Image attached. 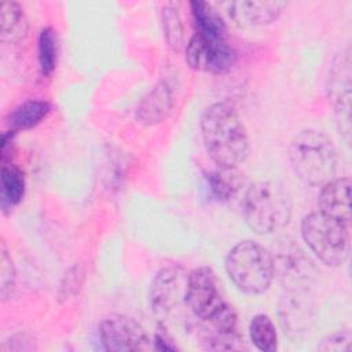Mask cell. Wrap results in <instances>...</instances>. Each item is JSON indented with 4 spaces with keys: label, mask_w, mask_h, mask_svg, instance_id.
Wrapping results in <instances>:
<instances>
[{
    "label": "cell",
    "mask_w": 352,
    "mask_h": 352,
    "mask_svg": "<svg viewBox=\"0 0 352 352\" xmlns=\"http://www.w3.org/2000/svg\"><path fill=\"white\" fill-rule=\"evenodd\" d=\"M314 302L307 289H289L280 300V323L290 336L307 331L314 320Z\"/></svg>",
    "instance_id": "obj_10"
},
{
    "label": "cell",
    "mask_w": 352,
    "mask_h": 352,
    "mask_svg": "<svg viewBox=\"0 0 352 352\" xmlns=\"http://www.w3.org/2000/svg\"><path fill=\"white\" fill-rule=\"evenodd\" d=\"M204 179L209 198L217 202L231 199V197L238 190V182L234 175V169L219 168L217 170L206 172Z\"/></svg>",
    "instance_id": "obj_20"
},
{
    "label": "cell",
    "mask_w": 352,
    "mask_h": 352,
    "mask_svg": "<svg viewBox=\"0 0 352 352\" xmlns=\"http://www.w3.org/2000/svg\"><path fill=\"white\" fill-rule=\"evenodd\" d=\"M275 275L289 289H307L312 279L314 265L304 252L293 242L283 241L272 256Z\"/></svg>",
    "instance_id": "obj_9"
},
{
    "label": "cell",
    "mask_w": 352,
    "mask_h": 352,
    "mask_svg": "<svg viewBox=\"0 0 352 352\" xmlns=\"http://www.w3.org/2000/svg\"><path fill=\"white\" fill-rule=\"evenodd\" d=\"M162 29H164V36L168 43V47L172 51H180L183 47V23L180 14L176 8V4L168 3L164 6L162 12Z\"/></svg>",
    "instance_id": "obj_23"
},
{
    "label": "cell",
    "mask_w": 352,
    "mask_h": 352,
    "mask_svg": "<svg viewBox=\"0 0 352 352\" xmlns=\"http://www.w3.org/2000/svg\"><path fill=\"white\" fill-rule=\"evenodd\" d=\"M292 216V198L278 182L260 180L249 186L243 198V217L250 230L261 235L283 230Z\"/></svg>",
    "instance_id": "obj_3"
},
{
    "label": "cell",
    "mask_w": 352,
    "mask_h": 352,
    "mask_svg": "<svg viewBox=\"0 0 352 352\" xmlns=\"http://www.w3.org/2000/svg\"><path fill=\"white\" fill-rule=\"evenodd\" d=\"M226 272L232 283L246 294H263L275 276L272 254L260 243L238 242L226 256Z\"/></svg>",
    "instance_id": "obj_4"
},
{
    "label": "cell",
    "mask_w": 352,
    "mask_h": 352,
    "mask_svg": "<svg viewBox=\"0 0 352 352\" xmlns=\"http://www.w3.org/2000/svg\"><path fill=\"white\" fill-rule=\"evenodd\" d=\"M195 33L208 40H227V26L220 12L205 1H191Z\"/></svg>",
    "instance_id": "obj_16"
},
{
    "label": "cell",
    "mask_w": 352,
    "mask_h": 352,
    "mask_svg": "<svg viewBox=\"0 0 352 352\" xmlns=\"http://www.w3.org/2000/svg\"><path fill=\"white\" fill-rule=\"evenodd\" d=\"M37 54L40 70L44 76H50L56 65L58 56V37L52 28L41 29L37 41Z\"/></svg>",
    "instance_id": "obj_22"
},
{
    "label": "cell",
    "mask_w": 352,
    "mask_h": 352,
    "mask_svg": "<svg viewBox=\"0 0 352 352\" xmlns=\"http://www.w3.org/2000/svg\"><path fill=\"white\" fill-rule=\"evenodd\" d=\"M352 346V336L349 331H337L324 337L318 345L319 351H345L349 352Z\"/></svg>",
    "instance_id": "obj_25"
},
{
    "label": "cell",
    "mask_w": 352,
    "mask_h": 352,
    "mask_svg": "<svg viewBox=\"0 0 352 352\" xmlns=\"http://www.w3.org/2000/svg\"><path fill=\"white\" fill-rule=\"evenodd\" d=\"M329 96L336 109H351V58L349 51L338 55L329 73Z\"/></svg>",
    "instance_id": "obj_15"
},
{
    "label": "cell",
    "mask_w": 352,
    "mask_h": 352,
    "mask_svg": "<svg viewBox=\"0 0 352 352\" xmlns=\"http://www.w3.org/2000/svg\"><path fill=\"white\" fill-rule=\"evenodd\" d=\"M25 194V176L22 170L8 162L1 164V194L0 205L3 212L11 210L21 202Z\"/></svg>",
    "instance_id": "obj_19"
},
{
    "label": "cell",
    "mask_w": 352,
    "mask_h": 352,
    "mask_svg": "<svg viewBox=\"0 0 352 352\" xmlns=\"http://www.w3.org/2000/svg\"><path fill=\"white\" fill-rule=\"evenodd\" d=\"M29 32V22L23 8L16 1L0 4V40L6 44L23 41Z\"/></svg>",
    "instance_id": "obj_17"
},
{
    "label": "cell",
    "mask_w": 352,
    "mask_h": 352,
    "mask_svg": "<svg viewBox=\"0 0 352 352\" xmlns=\"http://www.w3.org/2000/svg\"><path fill=\"white\" fill-rule=\"evenodd\" d=\"M351 187L348 177H334L322 186L319 194L320 212L351 224Z\"/></svg>",
    "instance_id": "obj_12"
},
{
    "label": "cell",
    "mask_w": 352,
    "mask_h": 352,
    "mask_svg": "<svg viewBox=\"0 0 352 352\" xmlns=\"http://www.w3.org/2000/svg\"><path fill=\"white\" fill-rule=\"evenodd\" d=\"M184 301L192 315L204 323L213 320L230 307L220 292L216 274L209 267H198L188 274Z\"/></svg>",
    "instance_id": "obj_6"
},
{
    "label": "cell",
    "mask_w": 352,
    "mask_h": 352,
    "mask_svg": "<svg viewBox=\"0 0 352 352\" xmlns=\"http://www.w3.org/2000/svg\"><path fill=\"white\" fill-rule=\"evenodd\" d=\"M155 346L160 351H175L176 349V345L170 344V338L165 333H161V331H158L155 334Z\"/></svg>",
    "instance_id": "obj_27"
},
{
    "label": "cell",
    "mask_w": 352,
    "mask_h": 352,
    "mask_svg": "<svg viewBox=\"0 0 352 352\" xmlns=\"http://www.w3.org/2000/svg\"><path fill=\"white\" fill-rule=\"evenodd\" d=\"M204 146L210 160L224 169H235L249 155V138L235 109L217 102L205 109L201 117Z\"/></svg>",
    "instance_id": "obj_1"
},
{
    "label": "cell",
    "mask_w": 352,
    "mask_h": 352,
    "mask_svg": "<svg viewBox=\"0 0 352 352\" xmlns=\"http://www.w3.org/2000/svg\"><path fill=\"white\" fill-rule=\"evenodd\" d=\"M289 160L300 180L322 187L334 179L338 155L327 135L316 129H304L290 142Z\"/></svg>",
    "instance_id": "obj_2"
},
{
    "label": "cell",
    "mask_w": 352,
    "mask_h": 352,
    "mask_svg": "<svg viewBox=\"0 0 352 352\" xmlns=\"http://www.w3.org/2000/svg\"><path fill=\"white\" fill-rule=\"evenodd\" d=\"M179 271L175 267H164L153 279L150 289V302L157 319L165 320L176 301Z\"/></svg>",
    "instance_id": "obj_13"
},
{
    "label": "cell",
    "mask_w": 352,
    "mask_h": 352,
    "mask_svg": "<svg viewBox=\"0 0 352 352\" xmlns=\"http://www.w3.org/2000/svg\"><path fill=\"white\" fill-rule=\"evenodd\" d=\"M249 336L253 345L261 352H274L278 346V334L272 319L265 314L253 316L249 324Z\"/></svg>",
    "instance_id": "obj_21"
},
{
    "label": "cell",
    "mask_w": 352,
    "mask_h": 352,
    "mask_svg": "<svg viewBox=\"0 0 352 352\" xmlns=\"http://www.w3.org/2000/svg\"><path fill=\"white\" fill-rule=\"evenodd\" d=\"M235 58V51L227 40H208L194 34L186 48V62L197 72L224 74L231 70Z\"/></svg>",
    "instance_id": "obj_7"
},
{
    "label": "cell",
    "mask_w": 352,
    "mask_h": 352,
    "mask_svg": "<svg viewBox=\"0 0 352 352\" xmlns=\"http://www.w3.org/2000/svg\"><path fill=\"white\" fill-rule=\"evenodd\" d=\"M173 106V89L165 80L155 84L140 100L136 109V120L143 125H157L170 113Z\"/></svg>",
    "instance_id": "obj_11"
},
{
    "label": "cell",
    "mask_w": 352,
    "mask_h": 352,
    "mask_svg": "<svg viewBox=\"0 0 352 352\" xmlns=\"http://www.w3.org/2000/svg\"><path fill=\"white\" fill-rule=\"evenodd\" d=\"M349 226L320 210L301 220V236L309 250L326 265L338 267L349 256Z\"/></svg>",
    "instance_id": "obj_5"
},
{
    "label": "cell",
    "mask_w": 352,
    "mask_h": 352,
    "mask_svg": "<svg viewBox=\"0 0 352 352\" xmlns=\"http://www.w3.org/2000/svg\"><path fill=\"white\" fill-rule=\"evenodd\" d=\"M14 286H15V267L3 242L0 249V296L3 301L11 296Z\"/></svg>",
    "instance_id": "obj_24"
},
{
    "label": "cell",
    "mask_w": 352,
    "mask_h": 352,
    "mask_svg": "<svg viewBox=\"0 0 352 352\" xmlns=\"http://www.w3.org/2000/svg\"><path fill=\"white\" fill-rule=\"evenodd\" d=\"M285 1H234L230 3V14L241 25L261 26L272 23L279 18Z\"/></svg>",
    "instance_id": "obj_14"
},
{
    "label": "cell",
    "mask_w": 352,
    "mask_h": 352,
    "mask_svg": "<svg viewBox=\"0 0 352 352\" xmlns=\"http://www.w3.org/2000/svg\"><path fill=\"white\" fill-rule=\"evenodd\" d=\"M52 110V106L47 100L29 99L16 106L7 117V131L14 133L25 129H30L40 124Z\"/></svg>",
    "instance_id": "obj_18"
},
{
    "label": "cell",
    "mask_w": 352,
    "mask_h": 352,
    "mask_svg": "<svg viewBox=\"0 0 352 352\" xmlns=\"http://www.w3.org/2000/svg\"><path fill=\"white\" fill-rule=\"evenodd\" d=\"M99 340L103 349L110 352L138 351L148 341L144 329L135 319L120 314H113L100 322Z\"/></svg>",
    "instance_id": "obj_8"
},
{
    "label": "cell",
    "mask_w": 352,
    "mask_h": 352,
    "mask_svg": "<svg viewBox=\"0 0 352 352\" xmlns=\"http://www.w3.org/2000/svg\"><path fill=\"white\" fill-rule=\"evenodd\" d=\"M80 276H81V274L78 272V268L77 267H74V268H72L69 272H67V275L65 276V285H62V290H63V297L66 298V297H69L72 293H76L77 292V289H76V286L78 287L80 285H81V280H80Z\"/></svg>",
    "instance_id": "obj_26"
}]
</instances>
